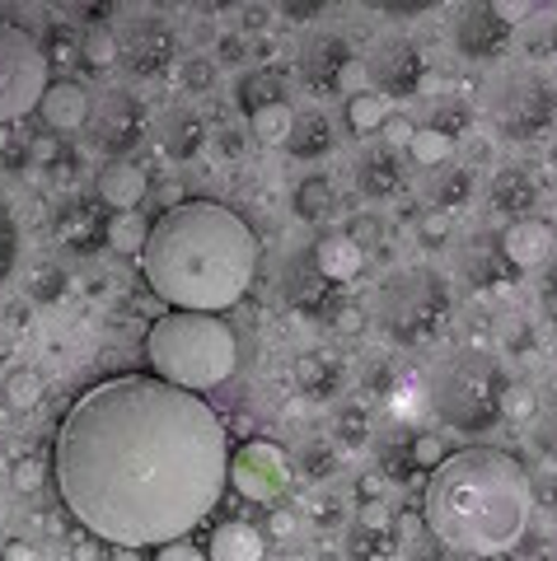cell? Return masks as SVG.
<instances>
[{"label": "cell", "instance_id": "obj_1", "mask_svg": "<svg viewBox=\"0 0 557 561\" xmlns=\"http://www.w3.org/2000/svg\"><path fill=\"white\" fill-rule=\"evenodd\" d=\"M230 426L202 393L155 375L84 389L52 440V482L109 548H164L216 515L230 486Z\"/></svg>", "mask_w": 557, "mask_h": 561}, {"label": "cell", "instance_id": "obj_2", "mask_svg": "<svg viewBox=\"0 0 557 561\" xmlns=\"http://www.w3.org/2000/svg\"><path fill=\"white\" fill-rule=\"evenodd\" d=\"M258 234L220 202H183L150 225L141 272L169 309L225 313L258 276Z\"/></svg>", "mask_w": 557, "mask_h": 561}, {"label": "cell", "instance_id": "obj_3", "mask_svg": "<svg viewBox=\"0 0 557 561\" xmlns=\"http://www.w3.org/2000/svg\"><path fill=\"white\" fill-rule=\"evenodd\" d=\"M422 519L450 552L501 557L525 542L534 519V482L507 449L468 445L431 472Z\"/></svg>", "mask_w": 557, "mask_h": 561}, {"label": "cell", "instance_id": "obj_4", "mask_svg": "<svg viewBox=\"0 0 557 561\" xmlns=\"http://www.w3.org/2000/svg\"><path fill=\"white\" fill-rule=\"evenodd\" d=\"M146 365L183 393H212L239 370V342L220 313L169 309L146 332Z\"/></svg>", "mask_w": 557, "mask_h": 561}, {"label": "cell", "instance_id": "obj_5", "mask_svg": "<svg viewBox=\"0 0 557 561\" xmlns=\"http://www.w3.org/2000/svg\"><path fill=\"white\" fill-rule=\"evenodd\" d=\"M422 389L436 421H445L450 431L482 435L507 416L511 375L501 356H492L487 346H450L431 360V370L422 375Z\"/></svg>", "mask_w": 557, "mask_h": 561}, {"label": "cell", "instance_id": "obj_6", "mask_svg": "<svg viewBox=\"0 0 557 561\" xmlns=\"http://www.w3.org/2000/svg\"><path fill=\"white\" fill-rule=\"evenodd\" d=\"M455 300H450V280L427 267V262H412V267H394L371 295V323L379 328V337H389L394 346H427L436 342Z\"/></svg>", "mask_w": 557, "mask_h": 561}, {"label": "cell", "instance_id": "obj_7", "mask_svg": "<svg viewBox=\"0 0 557 561\" xmlns=\"http://www.w3.org/2000/svg\"><path fill=\"white\" fill-rule=\"evenodd\" d=\"M482 113L507 140H538L557 122V84L534 66H507L487 80Z\"/></svg>", "mask_w": 557, "mask_h": 561}, {"label": "cell", "instance_id": "obj_8", "mask_svg": "<svg viewBox=\"0 0 557 561\" xmlns=\"http://www.w3.org/2000/svg\"><path fill=\"white\" fill-rule=\"evenodd\" d=\"M52 84L47 47L20 24H0V127L38 113Z\"/></svg>", "mask_w": 557, "mask_h": 561}, {"label": "cell", "instance_id": "obj_9", "mask_svg": "<svg viewBox=\"0 0 557 561\" xmlns=\"http://www.w3.org/2000/svg\"><path fill=\"white\" fill-rule=\"evenodd\" d=\"M291 472H295L291 454L276 445V440H243L235 449V459H230V486L239 491L243 501L272 505V501L286 496Z\"/></svg>", "mask_w": 557, "mask_h": 561}, {"label": "cell", "instance_id": "obj_10", "mask_svg": "<svg viewBox=\"0 0 557 561\" xmlns=\"http://www.w3.org/2000/svg\"><path fill=\"white\" fill-rule=\"evenodd\" d=\"M146 136V103L136 99L122 84H109L103 94H94V113H90V140L113 154V160H127V150Z\"/></svg>", "mask_w": 557, "mask_h": 561}, {"label": "cell", "instance_id": "obj_11", "mask_svg": "<svg viewBox=\"0 0 557 561\" xmlns=\"http://www.w3.org/2000/svg\"><path fill=\"white\" fill-rule=\"evenodd\" d=\"M179 57V38L164 20L155 14H136V20L117 33V61L132 70L136 80H160Z\"/></svg>", "mask_w": 557, "mask_h": 561}, {"label": "cell", "instance_id": "obj_12", "mask_svg": "<svg viewBox=\"0 0 557 561\" xmlns=\"http://www.w3.org/2000/svg\"><path fill=\"white\" fill-rule=\"evenodd\" d=\"M450 33H455V51L464 61H497L501 51L511 47L515 24L492 5V0H478V5L455 10V24H450Z\"/></svg>", "mask_w": 557, "mask_h": 561}, {"label": "cell", "instance_id": "obj_13", "mask_svg": "<svg viewBox=\"0 0 557 561\" xmlns=\"http://www.w3.org/2000/svg\"><path fill=\"white\" fill-rule=\"evenodd\" d=\"M365 70H371V80H375V94H385V99H412L417 90H422L427 57H422V47H417L412 38H398V33H394V38L375 43Z\"/></svg>", "mask_w": 557, "mask_h": 561}, {"label": "cell", "instance_id": "obj_14", "mask_svg": "<svg viewBox=\"0 0 557 561\" xmlns=\"http://www.w3.org/2000/svg\"><path fill=\"white\" fill-rule=\"evenodd\" d=\"M352 43H346V33H333V28H319L309 33V38L300 43V57H295V66H300V80L309 84V90L319 94H338L342 90V76L346 66H352Z\"/></svg>", "mask_w": 557, "mask_h": 561}, {"label": "cell", "instance_id": "obj_15", "mask_svg": "<svg viewBox=\"0 0 557 561\" xmlns=\"http://www.w3.org/2000/svg\"><path fill=\"white\" fill-rule=\"evenodd\" d=\"M455 262H459V276L474 290H501V286H511V280L520 276L511 267L507 249H501V234H487V230L468 234L459 249H455Z\"/></svg>", "mask_w": 557, "mask_h": 561}, {"label": "cell", "instance_id": "obj_16", "mask_svg": "<svg viewBox=\"0 0 557 561\" xmlns=\"http://www.w3.org/2000/svg\"><path fill=\"white\" fill-rule=\"evenodd\" d=\"M333 290L338 286L319 272L315 249L286 257V267H282V295H286L291 309H300V313H333Z\"/></svg>", "mask_w": 557, "mask_h": 561}, {"label": "cell", "instance_id": "obj_17", "mask_svg": "<svg viewBox=\"0 0 557 561\" xmlns=\"http://www.w3.org/2000/svg\"><path fill=\"white\" fill-rule=\"evenodd\" d=\"M90 113H94V94L84 90V84H76V80H52L43 103H38L43 127L57 131V136L84 131V127H90Z\"/></svg>", "mask_w": 557, "mask_h": 561}, {"label": "cell", "instance_id": "obj_18", "mask_svg": "<svg viewBox=\"0 0 557 561\" xmlns=\"http://www.w3.org/2000/svg\"><path fill=\"white\" fill-rule=\"evenodd\" d=\"M525 435L530 445L557 463V365L534 379V389L525 393Z\"/></svg>", "mask_w": 557, "mask_h": 561}, {"label": "cell", "instance_id": "obj_19", "mask_svg": "<svg viewBox=\"0 0 557 561\" xmlns=\"http://www.w3.org/2000/svg\"><path fill=\"white\" fill-rule=\"evenodd\" d=\"M394 552H398V542H394V515L379 501L375 505L365 501L356 524L346 529V561H389Z\"/></svg>", "mask_w": 557, "mask_h": 561}, {"label": "cell", "instance_id": "obj_20", "mask_svg": "<svg viewBox=\"0 0 557 561\" xmlns=\"http://www.w3.org/2000/svg\"><path fill=\"white\" fill-rule=\"evenodd\" d=\"M99 202L103 206H113L117 216H127V210H136L146 202V192H150V173L141 164H132V160H109L99 169Z\"/></svg>", "mask_w": 557, "mask_h": 561}, {"label": "cell", "instance_id": "obj_21", "mask_svg": "<svg viewBox=\"0 0 557 561\" xmlns=\"http://www.w3.org/2000/svg\"><path fill=\"white\" fill-rule=\"evenodd\" d=\"M501 249H507L511 267L525 272V267H548L553 253H557V234L548 220H515L507 234H501Z\"/></svg>", "mask_w": 557, "mask_h": 561}, {"label": "cell", "instance_id": "obj_22", "mask_svg": "<svg viewBox=\"0 0 557 561\" xmlns=\"http://www.w3.org/2000/svg\"><path fill=\"white\" fill-rule=\"evenodd\" d=\"M487 202H492L497 216L507 220H530V210L538 206V183L530 169L520 164H507L492 173V183H487Z\"/></svg>", "mask_w": 557, "mask_h": 561}, {"label": "cell", "instance_id": "obj_23", "mask_svg": "<svg viewBox=\"0 0 557 561\" xmlns=\"http://www.w3.org/2000/svg\"><path fill=\"white\" fill-rule=\"evenodd\" d=\"M352 179H356V187L365 192V197H375V202L394 197V192L403 187V160L394 154V146H371V150L356 154Z\"/></svg>", "mask_w": 557, "mask_h": 561}, {"label": "cell", "instance_id": "obj_24", "mask_svg": "<svg viewBox=\"0 0 557 561\" xmlns=\"http://www.w3.org/2000/svg\"><path fill=\"white\" fill-rule=\"evenodd\" d=\"M206 557H212V561H263L268 557V534L253 529L249 519L216 524L212 542H206Z\"/></svg>", "mask_w": 557, "mask_h": 561}, {"label": "cell", "instance_id": "obj_25", "mask_svg": "<svg viewBox=\"0 0 557 561\" xmlns=\"http://www.w3.org/2000/svg\"><path fill=\"white\" fill-rule=\"evenodd\" d=\"M315 262H319V272L333 280V286H346V280H356L365 272V249L356 243V234L333 230V234H323L315 243Z\"/></svg>", "mask_w": 557, "mask_h": 561}, {"label": "cell", "instance_id": "obj_26", "mask_svg": "<svg viewBox=\"0 0 557 561\" xmlns=\"http://www.w3.org/2000/svg\"><path fill=\"white\" fill-rule=\"evenodd\" d=\"M160 146H164V154H173V160H193V154H202L206 150V122H202V113L169 108L164 122H160Z\"/></svg>", "mask_w": 557, "mask_h": 561}, {"label": "cell", "instance_id": "obj_27", "mask_svg": "<svg viewBox=\"0 0 557 561\" xmlns=\"http://www.w3.org/2000/svg\"><path fill=\"white\" fill-rule=\"evenodd\" d=\"M342 383V360L328 356V351H305L300 360H295V389L315 402H328L338 393Z\"/></svg>", "mask_w": 557, "mask_h": 561}, {"label": "cell", "instance_id": "obj_28", "mask_svg": "<svg viewBox=\"0 0 557 561\" xmlns=\"http://www.w3.org/2000/svg\"><path fill=\"white\" fill-rule=\"evenodd\" d=\"M286 150L295 154V160H323V154L333 150V122H328V113H319V108L295 113V127L286 136Z\"/></svg>", "mask_w": 557, "mask_h": 561}, {"label": "cell", "instance_id": "obj_29", "mask_svg": "<svg viewBox=\"0 0 557 561\" xmlns=\"http://www.w3.org/2000/svg\"><path fill=\"white\" fill-rule=\"evenodd\" d=\"M394 542H398L394 557H403V561H445L450 557L445 542L431 534V524L417 519V515H398L394 519Z\"/></svg>", "mask_w": 557, "mask_h": 561}, {"label": "cell", "instance_id": "obj_30", "mask_svg": "<svg viewBox=\"0 0 557 561\" xmlns=\"http://www.w3.org/2000/svg\"><path fill=\"white\" fill-rule=\"evenodd\" d=\"M375 468H379V478H389V482H408L417 472V463H412V431H403V426L379 431L375 435Z\"/></svg>", "mask_w": 557, "mask_h": 561}, {"label": "cell", "instance_id": "obj_31", "mask_svg": "<svg viewBox=\"0 0 557 561\" xmlns=\"http://www.w3.org/2000/svg\"><path fill=\"white\" fill-rule=\"evenodd\" d=\"M427 197L436 210H459L468 197H474V173H468L464 164H441V169H431V179H427Z\"/></svg>", "mask_w": 557, "mask_h": 561}, {"label": "cell", "instance_id": "obj_32", "mask_svg": "<svg viewBox=\"0 0 557 561\" xmlns=\"http://www.w3.org/2000/svg\"><path fill=\"white\" fill-rule=\"evenodd\" d=\"M235 99H239L243 113L258 117L263 108H276V103H286V90H282V80H276L272 70H249V76H239Z\"/></svg>", "mask_w": 557, "mask_h": 561}, {"label": "cell", "instance_id": "obj_33", "mask_svg": "<svg viewBox=\"0 0 557 561\" xmlns=\"http://www.w3.org/2000/svg\"><path fill=\"white\" fill-rule=\"evenodd\" d=\"M389 122V99L385 94H375V90H361L346 99V127H352L356 136H371L379 131Z\"/></svg>", "mask_w": 557, "mask_h": 561}, {"label": "cell", "instance_id": "obj_34", "mask_svg": "<svg viewBox=\"0 0 557 561\" xmlns=\"http://www.w3.org/2000/svg\"><path fill=\"white\" fill-rule=\"evenodd\" d=\"M295 216L300 220H309V225H319V220H328L338 210V197H333V183L328 179H305L300 187H295Z\"/></svg>", "mask_w": 557, "mask_h": 561}, {"label": "cell", "instance_id": "obj_35", "mask_svg": "<svg viewBox=\"0 0 557 561\" xmlns=\"http://www.w3.org/2000/svg\"><path fill=\"white\" fill-rule=\"evenodd\" d=\"M14 262H20V216H14L10 187H5V179H0V286L10 280Z\"/></svg>", "mask_w": 557, "mask_h": 561}, {"label": "cell", "instance_id": "obj_36", "mask_svg": "<svg viewBox=\"0 0 557 561\" xmlns=\"http://www.w3.org/2000/svg\"><path fill=\"white\" fill-rule=\"evenodd\" d=\"M515 33H520V47H525V57H534V61L557 57V14H530V20L520 24Z\"/></svg>", "mask_w": 557, "mask_h": 561}, {"label": "cell", "instance_id": "obj_37", "mask_svg": "<svg viewBox=\"0 0 557 561\" xmlns=\"http://www.w3.org/2000/svg\"><path fill=\"white\" fill-rule=\"evenodd\" d=\"M295 468H300L305 482H328L338 472V445L328 440H305L300 454H295Z\"/></svg>", "mask_w": 557, "mask_h": 561}, {"label": "cell", "instance_id": "obj_38", "mask_svg": "<svg viewBox=\"0 0 557 561\" xmlns=\"http://www.w3.org/2000/svg\"><path fill=\"white\" fill-rule=\"evenodd\" d=\"M103 239L113 243V253H146V239H150V220H141L136 210H127V216H117L109 230H103Z\"/></svg>", "mask_w": 557, "mask_h": 561}, {"label": "cell", "instance_id": "obj_39", "mask_svg": "<svg viewBox=\"0 0 557 561\" xmlns=\"http://www.w3.org/2000/svg\"><path fill=\"white\" fill-rule=\"evenodd\" d=\"M249 127L263 146H286V136L295 127V113H291V103H276V108H263L258 117H249Z\"/></svg>", "mask_w": 557, "mask_h": 561}, {"label": "cell", "instance_id": "obj_40", "mask_svg": "<svg viewBox=\"0 0 557 561\" xmlns=\"http://www.w3.org/2000/svg\"><path fill=\"white\" fill-rule=\"evenodd\" d=\"M408 154H412V164L441 169V164H450V136L431 131V127H417L412 140H408Z\"/></svg>", "mask_w": 557, "mask_h": 561}, {"label": "cell", "instance_id": "obj_41", "mask_svg": "<svg viewBox=\"0 0 557 561\" xmlns=\"http://www.w3.org/2000/svg\"><path fill=\"white\" fill-rule=\"evenodd\" d=\"M333 431H338V449H361L365 440H375L365 408H342V412L333 416Z\"/></svg>", "mask_w": 557, "mask_h": 561}, {"label": "cell", "instance_id": "obj_42", "mask_svg": "<svg viewBox=\"0 0 557 561\" xmlns=\"http://www.w3.org/2000/svg\"><path fill=\"white\" fill-rule=\"evenodd\" d=\"M422 127H431V131H441V136L455 140V136L468 127V108H464L459 99H436V103H431V113H427Z\"/></svg>", "mask_w": 557, "mask_h": 561}, {"label": "cell", "instance_id": "obj_43", "mask_svg": "<svg viewBox=\"0 0 557 561\" xmlns=\"http://www.w3.org/2000/svg\"><path fill=\"white\" fill-rule=\"evenodd\" d=\"M445 459H450V449H445L441 435H412V463H417V472H436Z\"/></svg>", "mask_w": 557, "mask_h": 561}, {"label": "cell", "instance_id": "obj_44", "mask_svg": "<svg viewBox=\"0 0 557 561\" xmlns=\"http://www.w3.org/2000/svg\"><path fill=\"white\" fill-rule=\"evenodd\" d=\"M179 80H183V90L187 94H206L216 84V61H206V57H187L183 70H179Z\"/></svg>", "mask_w": 557, "mask_h": 561}, {"label": "cell", "instance_id": "obj_45", "mask_svg": "<svg viewBox=\"0 0 557 561\" xmlns=\"http://www.w3.org/2000/svg\"><path fill=\"white\" fill-rule=\"evenodd\" d=\"M80 51H84V61L103 70V66H113V61H117V38H113L109 28H94L90 38L80 43Z\"/></svg>", "mask_w": 557, "mask_h": 561}, {"label": "cell", "instance_id": "obj_46", "mask_svg": "<svg viewBox=\"0 0 557 561\" xmlns=\"http://www.w3.org/2000/svg\"><path fill=\"white\" fill-rule=\"evenodd\" d=\"M365 393H379V398H385V393H394V383H398V375L389 370V360H365Z\"/></svg>", "mask_w": 557, "mask_h": 561}, {"label": "cell", "instance_id": "obj_47", "mask_svg": "<svg viewBox=\"0 0 557 561\" xmlns=\"http://www.w3.org/2000/svg\"><path fill=\"white\" fill-rule=\"evenodd\" d=\"M61 290H66V276H61V272H52V267H47L43 276H33V280H29V295H33V300H43V305H52Z\"/></svg>", "mask_w": 557, "mask_h": 561}, {"label": "cell", "instance_id": "obj_48", "mask_svg": "<svg viewBox=\"0 0 557 561\" xmlns=\"http://www.w3.org/2000/svg\"><path fill=\"white\" fill-rule=\"evenodd\" d=\"M155 561H212L202 548H193L187 538H179V542H164V548H155Z\"/></svg>", "mask_w": 557, "mask_h": 561}, {"label": "cell", "instance_id": "obj_49", "mask_svg": "<svg viewBox=\"0 0 557 561\" xmlns=\"http://www.w3.org/2000/svg\"><path fill=\"white\" fill-rule=\"evenodd\" d=\"M538 300H544V313H548V323L557 328V253H553V262L544 267V286H538Z\"/></svg>", "mask_w": 557, "mask_h": 561}, {"label": "cell", "instance_id": "obj_50", "mask_svg": "<svg viewBox=\"0 0 557 561\" xmlns=\"http://www.w3.org/2000/svg\"><path fill=\"white\" fill-rule=\"evenodd\" d=\"M38 398H43L38 379H29V375H14V379H10V402H14V408H33Z\"/></svg>", "mask_w": 557, "mask_h": 561}, {"label": "cell", "instance_id": "obj_51", "mask_svg": "<svg viewBox=\"0 0 557 561\" xmlns=\"http://www.w3.org/2000/svg\"><path fill=\"white\" fill-rule=\"evenodd\" d=\"M10 482H14V491H38V482H43V468H38V459H20V463H14Z\"/></svg>", "mask_w": 557, "mask_h": 561}, {"label": "cell", "instance_id": "obj_52", "mask_svg": "<svg viewBox=\"0 0 557 561\" xmlns=\"http://www.w3.org/2000/svg\"><path fill=\"white\" fill-rule=\"evenodd\" d=\"M333 323H338V332H361L365 323H371V313H361L356 305H338L333 309Z\"/></svg>", "mask_w": 557, "mask_h": 561}, {"label": "cell", "instance_id": "obj_53", "mask_svg": "<svg viewBox=\"0 0 557 561\" xmlns=\"http://www.w3.org/2000/svg\"><path fill=\"white\" fill-rule=\"evenodd\" d=\"M422 239L431 243V249H441V243L450 239V216H445V210H436V216L422 225Z\"/></svg>", "mask_w": 557, "mask_h": 561}, {"label": "cell", "instance_id": "obj_54", "mask_svg": "<svg viewBox=\"0 0 557 561\" xmlns=\"http://www.w3.org/2000/svg\"><path fill=\"white\" fill-rule=\"evenodd\" d=\"M282 14H286V20H315V14H323V5H319V0H286Z\"/></svg>", "mask_w": 557, "mask_h": 561}, {"label": "cell", "instance_id": "obj_55", "mask_svg": "<svg viewBox=\"0 0 557 561\" xmlns=\"http://www.w3.org/2000/svg\"><path fill=\"white\" fill-rule=\"evenodd\" d=\"M239 146H243V140H239V131H230V127L216 136V154H220V160H239V154H243Z\"/></svg>", "mask_w": 557, "mask_h": 561}, {"label": "cell", "instance_id": "obj_56", "mask_svg": "<svg viewBox=\"0 0 557 561\" xmlns=\"http://www.w3.org/2000/svg\"><path fill=\"white\" fill-rule=\"evenodd\" d=\"M338 515H342L338 496H319V501H315V519H319V524H333Z\"/></svg>", "mask_w": 557, "mask_h": 561}, {"label": "cell", "instance_id": "obj_57", "mask_svg": "<svg viewBox=\"0 0 557 561\" xmlns=\"http://www.w3.org/2000/svg\"><path fill=\"white\" fill-rule=\"evenodd\" d=\"M365 76H371V70H365L361 61H352V66H346V76H342V90H352V94H361V80Z\"/></svg>", "mask_w": 557, "mask_h": 561}, {"label": "cell", "instance_id": "obj_58", "mask_svg": "<svg viewBox=\"0 0 557 561\" xmlns=\"http://www.w3.org/2000/svg\"><path fill=\"white\" fill-rule=\"evenodd\" d=\"M76 20H84V24H103V20H113V5H84V10H76Z\"/></svg>", "mask_w": 557, "mask_h": 561}, {"label": "cell", "instance_id": "obj_59", "mask_svg": "<svg viewBox=\"0 0 557 561\" xmlns=\"http://www.w3.org/2000/svg\"><path fill=\"white\" fill-rule=\"evenodd\" d=\"M5 561H38V552H33L29 542L14 538V542H5Z\"/></svg>", "mask_w": 557, "mask_h": 561}, {"label": "cell", "instance_id": "obj_60", "mask_svg": "<svg viewBox=\"0 0 557 561\" xmlns=\"http://www.w3.org/2000/svg\"><path fill=\"white\" fill-rule=\"evenodd\" d=\"M272 534H276V538H286V534H295V515H286V511H276V515H272Z\"/></svg>", "mask_w": 557, "mask_h": 561}, {"label": "cell", "instance_id": "obj_61", "mask_svg": "<svg viewBox=\"0 0 557 561\" xmlns=\"http://www.w3.org/2000/svg\"><path fill=\"white\" fill-rule=\"evenodd\" d=\"M243 57V43L239 38H220V61H239Z\"/></svg>", "mask_w": 557, "mask_h": 561}, {"label": "cell", "instance_id": "obj_62", "mask_svg": "<svg viewBox=\"0 0 557 561\" xmlns=\"http://www.w3.org/2000/svg\"><path fill=\"white\" fill-rule=\"evenodd\" d=\"M243 24H253V28L268 24V10H243Z\"/></svg>", "mask_w": 557, "mask_h": 561}, {"label": "cell", "instance_id": "obj_63", "mask_svg": "<svg viewBox=\"0 0 557 561\" xmlns=\"http://www.w3.org/2000/svg\"><path fill=\"white\" fill-rule=\"evenodd\" d=\"M113 561H141V552L136 548H113Z\"/></svg>", "mask_w": 557, "mask_h": 561}]
</instances>
